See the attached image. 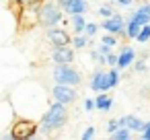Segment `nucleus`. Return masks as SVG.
<instances>
[{"instance_id":"15","label":"nucleus","mask_w":150,"mask_h":140,"mask_svg":"<svg viewBox=\"0 0 150 140\" xmlns=\"http://www.w3.org/2000/svg\"><path fill=\"white\" fill-rule=\"evenodd\" d=\"M119 126H125V128H129L134 134L138 132H142V128H144V119L142 117H138V115H134V113H127V115H121L119 117Z\"/></svg>"},{"instance_id":"3","label":"nucleus","mask_w":150,"mask_h":140,"mask_svg":"<svg viewBox=\"0 0 150 140\" xmlns=\"http://www.w3.org/2000/svg\"><path fill=\"white\" fill-rule=\"evenodd\" d=\"M37 128H39V124L35 119L17 115L13 126H11V132H6L4 138H8V140H29V138L37 136Z\"/></svg>"},{"instance_id":"8","label":"nucleus","mask_w":150,"mask_h":140,"mask_svg":"<svg viewBox=\"0 0 150 140\" xmlns=\"http://www.w3.org/2000/svg\"><path fill=\"white\" fill-rule=\"evenodd\" d=\"M101 29L107 31V33H115L119 39H127V35H125V17L119 15V13H115L109 19H103Z\"/></svg>"},{"instance_id":"26","label":"nucleus","mask_w":150,"mask_h":140,"mask_svg":"<svg viewBox=\"0 0 150 140\" xmlns=\"http://www.w3.org/2000/svg\"><path fill=\"white\" fill-rule=\"evenodd\" d=\"M99 29H101V25H97V23H88V21H86L84 35H86V37H95V35L99 33Z\"/></svg>"},{"instance_id":"27","label":"nucleus","mask_w":150,"mask_h":140,"mask_svg":"<svg viewBox=\"0 0 150 140\" xmlns=\"http://www.w3.org/2000/svg\"><path fill=\"white\" fill-rule=\"evenodd\" d=\"M117 128H121V126H119V117H115V119H109V122H107V128H105V130H107V134L111 136V134H113V132H115Z\"/></svg>"},{"instance_id":"4","label":"nucleus","mask_w":150,"mask_h":140,"mask_svg":"<svg viewBox=\"0 0 150 140\" xmlns=\"http://www.w3.org/2000/svg\"><path fill=\"white\" fill-rule=\"evenodd\" d=\"M64 23V11L56 0H43L39 6V27L50 29Z\"/></svg>"},{"instance_id":"29","label":"nucleus","mask_w":150,"mask_h":140,"mask_svg":"<svg viewBox=\"0 0 150 140\" xmlns=\"http://www.w3.org/2000/svg\"><path fill=\"white\" fill-rule=\"evenodd\" d=\"M140 138L142 140H150V122H144V128L140 132Z\"/></svg>"},{"instance_id":"14","label":"nucleus","mask_w":150,"mask_h":140,"mask_svg":"<svg viewBox=\"0 0 150 140\" xmlns=\"http://www.w3.org/2000/svg\"><path fill=\"white\" fill-rule=\"evenodd\" d=\"M117 68L119 70H127L132 64H134V60L138 58V52L132 48V45H119V52H117Z\"/></svg>"},{"instance_id":"22","label":"nucleus","mask_w":150,"mask_h":140,"mask_svg":"<svg viewBox=\"0 0 150 140\" xmlns=\"http://www.w3.org/2000/svg\"><path fill=\"white\" fill-rule=\"evenodd\" d=\"M97 13H99V17H103V19H109V17H113L117 11H115V4H113V2H107V4H101Z\"/></svg>"},{"instance_id":"11","label":"nucleus","mask_w":150,"mask_h":140,"mask_svg":"<svg viewBox=\"0 0 150 140\" xmlns=\"http://www.w3.org/2000/svg\"><path fill=\"white\" fill-rule=\"evenodd\" d=\"M15 117H17V111H15L13 103L8 101V97L6 99H0V130L11 128L13 122H15Z\"/></svg>"},{"instance_id":"6","label":"nucleus","mask_w":150,"mask_h":140,"mask_svg":"<svg viewBox=\"0 0 150 140\" xmlns=\"http://www.w3.org/2000/svg\"><path fill=\"white\" fill-rule=\"evenodd\" d=\"M52 78H54V82H60V85H72V87L82 85V74L72 64H54Z\"/></svg>"},{"instance_id":"24","label":"nucleus","mask_w":150,"mask_h":140,"mask_svg":"<svg viewBox=\"0 0 150 140\" xmlns=\"http://www.w3.org/2000/svg\"><path fill=\"white\" fill-rule=\"evenodd\" d=\"M132 68H134L136 72H140V74L148 72V64H146V60H144V58H136V60H134V64H132Z\"/></svg>"},{"instance_id":"37","label":"nucleus","mask_w":150,"mask_h":140,"mask_svg":"<svg viewBox=\"0 0 150 140\" xmlns=\"http://www.w3.org/2000/svg\"><path fill=\"white\" fill-rule=\"evenodd\" d=\"M17 2H23V4H25V2H29V0H17Z\"/></svg>"},{"instance_id":"38","label":"nucleus","mask_w":150,"mask_h":140,"mask_svg":"<svg viewBox=\"0 0 150 140\" xmlns=\"http://www.w3.org/2000/svg\"><path fill=\"white\" fill-rule=\"evenodd\" d=\"M0 138H4V134H2V132H0Z\"/></svg>"},{"instance_id":"36","label":"nucleus","mask_w":150,"mask_h":140,"mask_svg":"<svg viewBox=\"0 0 150 140\" xmlns=\"http://www.w3.org/2000/svg\"><path fill=\"white\" fill-rule=\"evenodd\" d=\"M140 9H142V11H144L146 15H150V2H146V4H142Z\"/></svg>"},{"instance_id":"12","label":"nucleus","mask_w":150,"mask_h":140,"mask_svg":"<svg viewBox=\"0 0 150 140\" xmlns=\"http://www.w3.org/2000/svg\"><path fill=\"white\" fill-rule=\"evenodd\" d=\"M62 6V11L70 17V15H86L88 13V2L86 0H56Z\"/></svg>"},{"instance_id":"34","label":"nucleus","mask_w":150,"mask_h":140,"mask_svg":"<svg viewBox=\"0 0 150 140\" xmlns=\"http://www.w3.org/2000/svg\"><path fill=\"white\" fill-rule=\"evenodd\" d=\"M138 95H140V97H142V99H148V97H150V87H142V89H140V93H138Z\"/></svg>"},{"instance_id":"5","label":"nucleus","mask_w":150,"mask_h":140,"mask_svg":"<svg viewBox=\"0 0 150 140\" xmlns=\"http://www.w3.org/2000/svg\"><path fill=\"white\" fill-rule=\"evenodd\" d=\"M17 27H19V17L15 15V11L8 6H0V45L8 43L15 35H17Z\"/></svg>"},{"instance_id":"30","label":"nucleus","mask_w":150,"mask_h":140,"mask_svg":"<svg viewBox=\"0 0 150 140\" xmlns=\"http://www.w3.org/2000/svg\"><path fill=\"white\" fill-rule=\"evenodd\" d=\"M117 58H119V56H117L115 52L107 54V58H105V60H107V66H109V68H111V66H117Z\"/></svg>"},{"instance_id":"32","label":"nucleus","mask_w":150,"mask_h":140,"mask_svg":"<svg viewBox=\"0 0 150 140\" xmlns=\"http://www.w3.org/2000/svg\"><path fill=\"white\" fill-rule=\"evenodd\" d=\"M97 50H99L103 56H107V54H111V52H113V48H111V45H107V43H103V41L97 45Z\"/></svg>"},{"instance_id":"16","label":"nucleus","mask_w":150,"mask_h":140,"mask_svg":"<svg viewBox=\"0 0 150 140\" xmlns=\"http://www.w3.org/2000/svg\"><path fill=\"white\" fill-rule=\"evenodd\" d=\"M95 109H99L101 113L111 111V109H113V97L107 95V91H105V93H99V95L95 97Z\"/></svg>"},{"instance_id":"19","label":"nucleus","mask_w":150,"mask_h":140,"mask_svg":"<svg viewBox=\"0 0 150 140\" xmlns=\"http://www.w3.org/2000/svg\"><path fill=\"white\" fill-rule=\"evenodd\" d=\"M125 19H134V21H136V23H140V25H146V23H150V15H146V13L140 9V6H138L136 11H132V13H129Z\"/></svg>"},{"instance_id":"20","label":"nucleus","mask_w":150,"mask_h":140,"mask_svg":"<svg viewBox=\"0 0 150 140\" xmlns=\"http://www.w3.org/2000/svg\"><path fill=\"white\" fill-rule=\"evenodd\" d=\"M88 39H91V37H86L84 33H74L70 45H72L74 50H84V48H88Z\"/></svg>"},{"instance_id":"21","label":"nucleus","mask_w":150,"mask_h":140,"mask_svg":"<svg viewBox=\"0 0 150 140\" xmlns=\"http://www.w3.org/2000/svg\"><path fill=\"white\" fill-rule=\"evenodd\" d=\"M132 136H134V132H132L129 128H125V126L117 128V130L111 134V138H113V140H129Z\"/></svg>"},{"instance_id":"28","label":"nucleus","mask_w":150,"mask_h":140,"mask_svg":"<svg viewBox=\"0 0 150 140\" xmlns=\"http://www.w3.org/2000/svg\"><path fill=\"white\" fill-rule=\"evenodd\" d=\"M95 134H97V132H95V126H88V128H86V130L80 134V138H82V140H91Z\"/></svg>"},{"instance_id":"10","label":"nucleus","mask_w":150,"mask_h":140,"mask_svg":"<svg viewBox=\"0 0 150 140\" xmlns=\"http://www.w3.org/2000/svg\"><path fill=\"white\" fill-rule=\"evenodd\" d=\"M45 37H47V41H50V45L52 48H60V45H70L72 43V37H70V33L64 29V27H50V29H45Z\"/></svg>"},{"instance_id":"18","label":"nucleus","mask_w":150,"mask_h":140,"mask_svg":"<svg viewBox=\"0 0 150 140\" xmlns=\"http://www.w3.org/2000/svg\"><path fill=\"white\" fill-rule=\"evenodd\" d=\"M140 29H142L140 23H136L134 19H125V35H127V39H136Z\"/></svg>"},{"instance_id":"25","label":"nucleus","mask_w":150,"mask_h":140,"mask_svg":"<svg viewBox=\"0 0 150 140\" xmlns=\"http://www.w3.org/2000/svg\"><path fill=\"white\" fill-rule=\"evenodd\" d=\"M103 43H107V45H111V48H115V45H119V37L115 35V33H107L105 31V35H103V39H101Z\"/></svg>"},{"instance_id":"1","label":"nucleus","mask_w":150,"mask_h":140,"mask_svg":"<svg viewBox=\"0 0 150 140\" xmlns=\"http://www.w3.org/2000/svg\"><path fill=\"white\" fill-rule=\"evenodd\" d=\"M8 101L13 103L17 115L29 119H37V117L41 119L43 111L52 103L47 99V89L37 78H25L17 82L8 93Z\"/></svg>"},{"instance_id":"17","label":"nucleus","mask_w":150,"mask_h":140,"mask_svg":"<svg viewBox=\"0 0 150 140\" xmlns=\"http://www.w3.org/2000/svg\"><path fill=\"white\" fill-rule=\"evenodd\" d=\"M70 27L74 33H84V27H86L84 15H70Z\"/></svg>"},{"instance_id":"35","label":"nucleus","mask_w":150,"mask_h":140,"mask_svg":"<svg viewBox=\"0 0 150 140\" xmlns=\"http://www.w3.org/2000/svg\"><path fill=\"white\" fill-rule=\"evenodd\" d=\"M148 56H150V52H148V50H140V52H138V58H144V60H146Z\"/></svg>"},{"instance_id":"31","label":"nucleus","mask_w":150,"mask_h":140,"mask_svg":"<svg viewBox=\"0 0 150 140\" xmlns=\"http://www.w3.org/2000/svg\"><path fill=\"white\" fill-rule=\"evenodd\" d=\"M82 107H84V111H86V113H91V111H95V99H91V97H86V99H84V105H82Z\"/></svg>"},{"instance_id":"23","label":"nucleus","mask_w":150,"mask_h":140,"mask_svg":"<svg viewBox=\"0 0 150 140\" xmlns=\"http://www.w3.org/2000/svg\"><path fill=\"white\" fill-rule=\"evenodd\" d=\"M136 41H138V43H148V41H150V23L142 25V29H140V33H138V37H136Z\"/></svg>"},{"instance_id":"9","label":"nucleus","mask_w":150,"mask_h":140,"mask_svg":"<svg viewBox=\"0 0 150 140\" xmlns=\"http://www.w3.org/2000/svg\"><path fill=\"white\" fill-rule=\"evenodd\" d=\"M88 87L91 91L95 93H105V91H111V78H109V70H103V68H95V72L91 74V80H88Z\"/></svg>"},{"instance_id":"2","label":"nucleus","mask_w":150,"mask_h":140,"mask_svg":"<svg viewBox=\"0 0 150 140\" xmlns=\"http://www.w3.org/2000/svg\"><path fill=\"white\" fill-rule=\"evenodd\" d=\"M70 119V109L68 105L60 103V101H52L47 105V109L43 111L41 119H39V128H37V136L39 138H50L54 136V132L62 130Z\"/></svg>"},{"instance_id":"7","label":"nucleus","mask_w":150,"mask_h":140,"mask_svg":"<svg viewBox=\"0 0 150 140\" xmlns=\"http://www.w3.org/2000/svg\"><path fill=\"white\" fill-rule=\"evenodd\" d=\"M50 97L52 101H60L64 105H72L76 99H78V91L76 87L72 85H60V82H54L52 91H50Z\"/></svg>"},{"instance_id":"39","label":"nucleus","mask_w":150,"mask_h":140,"mask_svg":"<svg viewBox=\"0 0 150 140\" xmlns=\"http://www.w3.org/2000/svg\"><path fill=\"white\" fill-rule=\"evenodd\" d=\"M0 2H8V0H0Z\"/></svg>"},{"instance_id":"13","label":"nucleus","mask_w":150,"mask_h":140,"mask_svg":"<svg viewBox=\"0 0 150 140\" xmlns=\"http://www.w3.org/2000/svg\"><path fill=\"white\" fill-rule=\"evenodd\" d=\"M76 58L74 48L72 45H60V48H52V62L54 64H72Z\"/></svg>"},{"instance_id":"33","label":"nucleus","mask_w":150,"mask_h":140,"mask_svg":"<svg viewBox=\"0 0 150 140\" xmlns=\"http://www.w3.org/2000/svg\"><path fill=\"white\" fill-rule=\"evenodd\" d=\"M111 2H113L115 6H123V9H127V6L134 4V0H111Z\"/></svg>"}]
</instances>
